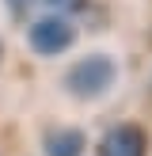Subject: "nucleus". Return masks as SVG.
<instances>
[{"label":"nucleus","instance_id":"obj_1","mask_svg":"<svg viewBox=\"0 0 152 156\" xmlns=\"http://www.w3.org/2000/svg\"><path fill=\"white\" fill-rule=\"evenodd\" d=\"M114 84V61L103 53H88L68 69V91L80 99H95Z\"/></svg>","mask_w":152,"mask_h":156},{"label":"nucleus","instance_id":"obj_2","mask_svg":"<svg viewBox=\"0 0 152 156\" xmlns=\"http://www.w3.org/2000/svg\"><path fill=\"white\" fill-rule=\"evenodd\" d=\"M27 38H30V46H34V53L53 57V53H61V50L72 46V23L61 19V15H46V19L30 23Z\"/></svg>","mask_w":152,"mask_h":156},{"label":"nucleus","instance_id":"obj_3","mask_svg":"<svg viewBox=\"0 0 152 156\" xmlns=\"http://www.w3.org/2000/svg\"><path fill=\"white\" fill-rule=\"evenodd\" d=\"M99 156H148V133L137 122H122V126L106 129L99 141Z\"/></svg>","mask_w":152,"mask_h":156},{"label":"nucleus","instance_id":"obj_4","mask_svg":"<svg viewBox=\"0 0 152 156\" xmlns=\"http://www.w3.org/2000/svg\"><path fill=\"white\" fill-rule=\"evenodd\" d=\"M46 152H50V156H80L84 152V133H80V129L50 133V137H46Z\"/></svg>","mask_w":152,"mask_h":156},{"label":"nucleus","instance_id":"obj_5","mask_svg":"<svg viewBox=\"0 0 152 156\" xmlns=\"http://www.w3.org/2000/svg\"><path fill=\"white\" fill-rule=\"evenodd\" d=\"M46 4H50L57 15H80L84 8H88V0H46Z\"/></svg>","mask_w":152,"mask_h":156},{"label":"nucleus","instance_id":"obj_6","mask_svg":"<svg viewBox=\"0 0 152 156\" xmlns=\"http://www.w3.org/2000/svg\"><path fill=\"white\" fill-rule=\"evenodd\" d=\"M4 4H8V12H12L15 19H23V15L30 12V4H34V0H4Z\"/></svg>","mask_w":152,"mask_h":156}]
</instances>
